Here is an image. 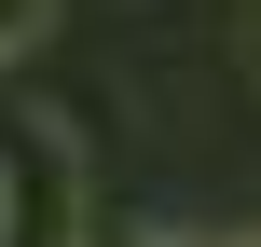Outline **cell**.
<instances>
[{"instance_id":"cell-1","label":"cell","mask_w":261,"mask_h":247,"mask_svg":"<svg viewBox=\"0 0 261 247\" xmlns=\"http://www.w3.org/2000/svg\"><path fill=\"white\" fill-rule=\"evenodd\" d=\"M0 247H83V220H69V151L14 138V165H0Z\"/></svg>"},{"instance_id":"cell-3","label":"cell","mask_w":261,"mask_h":247,"mask_svg":"<svg viewBox=\"0 0 261 247\" xmlns=\"http://www.w3.org/2000/svg\"><path fill=\"white\" fill-rule=\"evenodd\" d=\"M151 247H193V234H151Z\"/></svg>"},{"instance_id":"cell-2","label":"cell","mask_w":261,"mask_h":247,"mask_svg":"<svg viewBox=\"0 0 261 247\" xmlns=\"http://www.w3.org/2000/svg\"><path fill=\"white\" fill-rule=\"evenodd\" d=\"M41 28H55V0H0V55H28Z\"/></svg>"}]
</instances>
